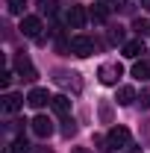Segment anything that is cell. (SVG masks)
I'll return each instance as SVG.
<instances>
[{
    "label": "cell",
    "instance_id": "cell-1",
    "mask_svg": "<svg viewBox=\"0 0 150 153\" xmlns=\"http://www.w3.org/2000/svg\"><path fill=\"white\" fill-rule=\"evenodd\" d=\"M121 74H124V68H121L118 62H106V65H100V71H97V76H100L103 85H118Z\"/></svg>",
    "mask_w": 150,
    "mask_h": 153
},
{
    "label": "cell",
    "instance_id": "cell-2",
    "mask_svg": "<svg viewBox=\"0 0 150 153\" xmlns=\"http://www.w3.org/2000/svg\"><path fill=\"white\" fill-rule=\"evenodd\" d=\"M68 50H71L74 56L85 59V56H91V53H94V41L88 36H74V38H71V44H68Z\"/></svg>",
    "mask_w": 150,
    "mask_h": 153
},
{
    "label": "cell",
    "instance_id": "cell-3",
    "mask_svg": "<svg viewBox=\"0 0 150 153\" xmlns=\"http://www.w3.org/2000/svg\"><path fill=\"white\" fill-rule=\"evenodd\" d=\"M106 144H109L112 150H118V147H130V130H127V127H112L109 135H106Z\"/></svg>",
    "mask_w": 150,
    "mask_h": 153
},
{
    "label": "cell",
    "instance_id": "cell-4",
    "mask_svg": "<svg viewBox=\"0 0 150 153\" xmlns=\"http://www.w3.org/2000/svg\"><path fill=\"white\" fill-rule=\"evenodd\" d=\"M15 71H18L21 79H27V82H33V79L38 76V74H36V68H33V62L24 56V53H18V56H15Z\"/></svg>",
    "mask_w": 150,
    "mask_h": 153
},
{
    "label": "cell",
    "instance_id": "cell-5",
    "mask_svg": "<svg viewBox=\"0 0 150 153\" xmlns=\"http://www.w3.org/2000/svg\"><path fill=\"white\" fill-rule=\"evenodd\" d=\"M85 21H88V12H85L82 6H71V9H68V27H71V30H82Z\"/></svg>",
    "mask_w": 150,
    "mask_h": 153
},
{
    "label": "cell",
    "instance_id": "cell-6",
    "mask_svg": "<svg viewBox=\"0 0 150 153\" xmlns=\"http://www.w3.org/2000/svg\"><path fill=\"white\" fill-rule=\"evenodd\" d=\"M33 133H36L38 138H47V135H53V121H50L47 115H38V118H33Z\"/></svg>",
    "mask_w": 150,
    "mask_h": 153
},
{
    "label": "cell",
    "instance_id": "cell-7",
    "mask_svg": "<svg viewBox=\"0 0 150 153\" xmlns=\"http://www.w3.org/2000/svg\"><path fill=\"white\" fill-rule=\"evenodd\" d=\"M21 33L27 38H38V33H41V21L36 18V15H27V18L21 21Z\"/></svg>",
    "mask_w": 150,
    "mask_h": 153
},
{
    "label": "cell",
    "instance_id": "cell-8",
    "mask_svg": "<svg viewBox=\"0 0 150 153\" xmlns=\"http://www.w3.org/2000/svg\"><path fill=\"white\" fill-rule=\"evenodd\" d=\"M50 100H53V97L47 94L44 88H33V91L27 94V103H30L33 109H41V106H44V103H50Z\"/></svg>",
    "mask_w": 150,
    "mask_h": 153
},
{
    "label": "cell",
    "instance_id": "cell-9",
    "mask_svg": "<svg viewBox=\"0 0 150 153\" xmlns=\"http://www.w3.org/2000/svg\"><path fill=\"white\" fill-rule=\"evenodd\" d=\"M21 106H24V97L21 94H12V91H9V94H3V112H18Z\"/></svg>",
    "mask_w": 150,
    "mask_h": 153
},
{
    "label": "cell",
    "instance_id": "cell-10",
    "mask_svg": "<svg viewBox=\"0 0 150 153\" xmlns=\"http://www.w3.org/2000/svg\"><path fill=\"white\" fill-rule=\"evenodd\" d=\"M50 106H53L56 115H62V118H68V115H71V100H68L65 94H56L53 100H50Z\"/></svg>",
    "mask_w": 150,
    "mask_h": 153
},
{
    "label": "cell",
    "instance_id": "cell-11",
    "mask_svg": "<svg viewBox=\"0 0 150 153\" xmlns=\"http://www.w3.org/2000/svg\"><path fill=\"white\" fill-rule=\"evenodd\" d=\"M132 100H135V88H130V85H121V88H118V103H121V106H130Z\"/></svg>",
    "mask_w": 150,
    "mask_h": 153
},
{
    "label": "cell",
    "instance_id": "cell-12",
    "mask_svg": "<svg viewBox=\"0 0 150 153\" xmlns=\"http://www.w3.org/2000/svg\"><path fill=\"white\" fill-rule=\"evenodd\" d=\"M132 76L141 79V82L150 79V65H147V62H135V65H132Z\"/></svg>",
    "mask_w": 150,
    "mask_h": 153
},
{
    "label": "cell",
    "instance_id": "cell-13",
    "mask_svg": "<svg viewBox=\"0 0 150 153\" xmlns=\"http://www.w3.org/2000/svg\"><path fill=\"white\" fill-rule=\"evenodd\" d=\"M138 53H144L141 41H127V44H124V56H127V59H135Z\"/></svg>",
    "mask_w": 150,
    "mask_h": 153
},
{
    "label": "cell",
    "instance_id": "cell-14",
    "mask_svg": "<svg viewBox=\"0 0 150 153\" xmlns=\"http://www.w3.org/2000/svg\"><path fill=\"white\" fill-rule=\"evenodd\" d=\"M9 153H30V144H27V138H24V135H18V138L12 141Z\"/></svg>",
    "mask_w": 150,
    "mask_h": 153
},
{
    "label": "cell",
    "instance_id": "cell-15",
    "mask_svg": "<svg viewBox=\"0 0 150 153\" xmlns=\"http://www.w3.org/2000/svg\"><path fill=\"white\" fill-rule=\"evenodd\" d=\"M24 6H27V0H6V9H9L12 15H21Z\"/></svg>",
    "mask_w": 150,
    "mask_h": 153
},
{
    "label": "cell",
    "instance_id": "cell-16",
    "mask_svg": "<svg viewBox=\"0 0 150 153\" xmlns=\"http://www.w3.org/2000/svg\"><path fill=\"white\" fill-rule=\"evenodd\" d=\"M132 30L141 36V33H150V24H147L144 18H135V21H132Z\"/></svg>",
    "mask_w": 150,
    "mask_h": 153
},
{
    "label": "cell",
    "instance_id": "cell-17",
    "mask_svg": "<svg viewBox=\"0 0 150 153\" xmlns=\"http://www.w3.org/2000/svg\"><path fill=\"white\" fill-rule=\"evenodd\" d=\"M74 133H76V124H74V118H65V127H62V135H68V138H71Z\"/></svg>",
    "mask_w": 150,
    "mask_h": 153
},
{
    "label": "cell",
    "instance_id": "cell-18",
    "mask_svg": "<svg viewBox=\"0 0 150 153\" xmlns=\"http://www.w3.org/2000/svg\"><path fill=\"white\" fill-rule=\"evenodd\" d=\"M88 18H91V21H106V9H103V6H97V9L88 12Z\"/></svg>",
    "mask_w": 150,
    "mask_h": 153
},
{
    "label": "cell",
    "instance_id": "cell-19",
    "mask_svg": "<svg viewBox=\"0 0 150 153\" xmlns=\"http://www.w3.org/2000/svg\"><path fill=\"white\" fill-rule=\"evenodd\" d=\"M138 103H141V109H147V106H150V88H144V91H141Z\"/></svg>",
    "mask_w": 150,
    "mask_h": 153
},
{
    "label": "cell",
    "instance_id": "cell-20",
    "mask_svg": "<svg viewBox=\"0 0 150 153\" xmlns=\"http://www.w3.org/2000/svg\"><path fill=\"white\" fill-rule=\"evenodd\" d=\"M12 71H3V74H0V85H3V88H6V85H9V82H12Z\"/></svg>",
    "mask_w": 150,
    "mask_h": 153
},
{
    "label": "cell",
    "instance_id": "cell-21",
    "mask_svg": "<svg viewBox=\"0 0 150 153\" xmlns=\"http://www.w3.org/2000/svg\"><path fill=\"white\" fill-rule=\"evenodd\" d=\"M41 9H44L47 15H53V12H56V3H53V0H44V3H41Z\"/></svg>",
    "mask_w": 150,
    "mask_h": 153
},
{
    "label": "cell",
    "instance_id": "cell-22",
    "mask_svg": "<svg viewBox=\"0 0 150 153\" xmlns=\"http://www.w3.org/2000/svg\"><path fill=\"white\" fill-rule=\"evenodd\" d=\"M109 38H112V41H124V30H121V27H118V30H112V33H109Z\"/></svg>",
    "mask_w": 150,
    "mask_h": 153
},
{
    "label": "cell",
    "instance_id": "cell-23",
    "mask_svg": "<svg viewBox=\"0 0 150 153\" xmlns=\"http://www.w3.org/2000/svg\"><path fill=\"white\" fill-rule=\"evenodd\" d=\"M71 153H91V150H88V147H74Z\"/></svg>",
    "mask_w": 150,
    "mask_h": 153
},
{
    "label": "cell",
    "instance_id": "cell-24",
    "mask_svg": "<svg viewBox=\"0 0 150 153\" xmlns=\"http://www.w3.org/2000/svg\"><path fill=\"white\" fill-rule=\"evenodd\" d=\"M127 153H141V147H127Z\"/></svg>",
    "mask_w": 150,
    "mask_h": 153
},
{
    "label": "cell",
    "instance_id": "cell-25",
    "mask_svg": "<svg viewBox=\"0 0 150 153\" xmlns=\"http://www.w3.org/2000/svg\"><path fill=\"white\" fill-rule=\"evenodd\" d=\"M141 6H144V9H147V12H150V0H141Z\"/></svg>",
    "mask_w": 150,
    "mask_h": 153
},
{
    "label": "cell",
    "instance_id": "cell-26",
    "mask_svg": "<svg viewBox=\"0 0 150 153\" xmlns=\"http://www.w3.org/2000/svg\"><path fill=\"white\" fill-rule=\"evenodd\" d=\"M144 130H147V138H150V121H144Z\"/></svg>",
    "mask_w": 150,
    "mask_h": 153
},
{
    "label": "cell",
    "instance_id": "cell-27",
    "mask_svg": "<svg viewBox=\"0 0 150 153\" xmlns=\"http://www.w3.org/2000/svg\"><path fill=\"white\" fill-rule=\"evenodd\" d=\"M103 3H112V0H103Z\"/></svg>",
    "mask_w": 150,
    "mask_h": 153
},
{
    "label": "cell",
    "instance_id": "cell-28",
    "mask_svg": "<svg viewBox=\"0 0 150 153\" xmlns=\"http://www.w3.org/2000/svg\"><path fill=\"white\" fill-rule=\"evenodd\" d=\"M147 36H150V33H147Z\"/></svg>",
    "mask_w": 150,
    "mask_h": 153
}]
</instances>
